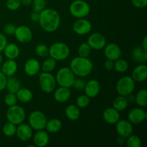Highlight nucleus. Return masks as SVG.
I'll list each match as a JSON object with an SVG mask.
<instances>
[{
	"mask_svg": "<svg viewBox=\"0 0 147 147\" xmlns=\"http://www.w3.org/2000/svg\"><path fill=\"white\" fill-rule=\"evenodd\" d=\"M69 11L73 17L77 19L86 18L90 14V7L84 0H75L70 4Z\"/></svg>",
	"mask_w": 147,
	"mask_h": 147,
	"instance_id": "nucleus-4",
	"label": "nucleus"
},
{
	"mask_svg": "<svg viewBox=\"0 0 147 147\" xmlns=\"http://www.w3.org/2000/svg\"><path fill=\"white\" fill-rule=\"evenodd\" d=\"M35 53L40 57H47L49 56V47L45 44H39L35 47Z\"/></svg>",
	"mask_w": 147,
	"mask_h": 147,
	"instance_id": "nucleus-38",
	"label": "nucleus"
},
{
	"mask_svg": "<svg viewBox=\"0 0 147 147\" xmlns=\"http://www.w3.org/2000/svg\"><path fill=\"white\" fill-rule=\"evenodd\" d=\"M39 84L41 90L45 93H50L55 90V77L50 73L43 72L39 75Z\"/></svg>",
	"mask_w": 147,
	"mask_h": 147,
	"instance_id": "nucleus-9",
	"label": "nucleus"
},
{
	"mask_svg": "<svg viewBox=\"0 0 147 147\" xmlns=\"http://www.w3.org/2000/svg\"><path fill=\"white\" fill-rule=\"evenodd\" d=\"M63 126L62 121L59 119H52L50 121H47L45 129L47 132L51 134H55L60 131Z\"/></svg>",
	"mask_w": 147,
	"mask_h": 147,
	"instance_id": "nucleus-30",
	"label": "nucleus"
},
{
	"mask_svg": "<svg viewBox=\"0 0 147 147\" xmlns=\"http://www.w3.org/2000/svg\"><path fill=\"white\" fill-rule=\"evenodd\" d=\"M4 55L7 59L9 60H15L19 57L20 54V47L14 43H7L4 47Z\"/></svg>",
	"mask_w": 147,
	"mask_h": 147,
	"instance_id": "nucleus-24",
	"label": "nucleus"
},
{
	"mask_svg": "<svg viewBox=\"0 0 147 147\" xmlns=\"http://www.w3.org/2000/svg\"><path fill=\"white\" fill-rule=\"evenodd\" d=\"M131 3L136 8L142 9L147 6V0H131Z\"/></svg>",
	"mask_w": 147,
	"mask_h": 147,
	"instance_id": "nucleus-44",
	"label": "nucleus"
},
{
	"mask_svg": "<svg viewBox=\"0 0 147 147\" xmlns=\"http://www.w3.org/2000/svg\"><path fill=\"white\" fill-rule=\"evenodd\" d=\"M4 101L5 104L7 106H12L14 105H16L17 103V98L16 96V93H9V92L7 95L5 96L4 99Z\"/></svg>",
	"mask_w": 147,
	"mask_h": 147,
	"instance_id": "nucleus-39",
	"label": "nucleus"
},
{
	"mask_svg": "<svg viewBox=\"0 0 147 147\" xmlns=\"http://www.w3.org/2000/svg\"><path fill=\"white\" fill-rule=\"evenodd\" d=\"M32 9L34 11L40 13L45 8L46 0H32Z\"/></svg>",
	"mask_w": 147,
	"mask_h": 147,
	"instance_id": "nucleus-40",
	"label": "nucleus"
},
{
	"mask_svg": "<svg viewBox=\"0 0 147 147\" xmlns=\"http://www.w3.org/2000/svg\"><path fill=\"white\" fill-rule=\"evenodd\" d=\"M70 67L75 76L79 78L88 76L93 70V63L88 57H74L70 63Z\"/></svg>",
	"mask_w": 147,
	"mask_h": 147,
	"instance_id": "nucleus-2",
	"label": "nucleus"
},
{
	"mask_svg": "<svg viewBox=\"0 0 147 147\" xmlns=\"http://www.w3.org/2000/svg\"><path fill=\"white\" fill-rule=\"evenodd\" d=\"M2 61H3V56L1 55V53H0V64L2 63Z\"/></svg>",
	"mask_w": 147,
	"mask_h": 147,
	"instance_id": "nucleus-53",
	"label": "nucleus"
},
{
	"mask_svg": "<svg viewBox=\"0 0 147 147\" xmlns=\"http://www.w3.org/2000/svg\"><path fill=\"white\" fill-rule=\"evenodd\" d=\"M70 53V47L67 44L61 42H57L49 47V55L56 61H61L67 59Z\"/></svg>",
	"mask_w": 147,
	"mask_h": 147,
	"instance_id": "nucleus-3",
	"label": "nucleus"
},
{
	"mask_svg": "<svg viewBox=\"0 0 147 147\" xmlns=\"http://www.w3.org/2000/svg\"><path fill=\"white\" fill-rule=\"evenodd\" d=\"M104 67L107 70H111L113 69V61L107 59L104 63Z\"/></svg>",
	"mask_w": 147,
	"mask_h": 147,
	"instance_id": "nucleus-47",
	"label": "nucleus"
},
{
	"mask_svg": "<svg viewBox=\"0 0 147 147\" xmlns=\"http://www.w3.org/2000/svg\"><path fill=\"white\" fill-rule=\"evenodd\" d=\"M103 118L109 124H116L120 119V113L114 108H108L103 111Z\"/></svg>",
	"mask_w": 147,
	"mask_h": 147,
	"instance_id": "nucleus-22",
	"label": "nucleus"
},
{
	"mask_svg": "<svg viewBox=\"0 0 147 147\" xmlns=\"http://www.w3.org/2000/svg\"><path fill=\"white\" fill-rule=\"evenodd\" d=\"M91 50L90 46L88 45L87 42H83L80 45L78 49V56L83 57H88L91 53Z\"/></svg>",
	"mask_w": 147,
	"mask_h": 147,
	"instance_id": "nucleus-36",
	"label": "nucleus"
},
{
	"mask_svg": "<svg viewBox=\"0 0 147 147\" xmlns=\"http://www.w3.org/2000/svg\"><path fill=\"white\" fill-rule=\"evenodd\" d=\"M16 135L17 138L22 142L30 141L33 136L32 129L29 124L22 123L17 125Z\"/></svg>",
	"mask_w": 147,
	"mask_h": 147,
	"instance_id": "nucleus-16",
	"label": "nucleus"
},
{
	"mask_svg": "<svg viewBox=\"0 0 147 147\" xmlns=\"http://www.w3.org/2000/svg\"><path fill=\"white\" fill-rule=\"evenodd\" d=\"M47 119L44 113L40 111H34L29 115V125L33 130H44L47 124Z\"/></svg>",
	"mask_w": 147,
	"mask_h": 147,
	"instance_id": "nucleus-8",
	"label": "nucleus"
},
{
	"mask_svg": "<svg viewBox=\"0 0 147 147\" xmlns=\"http://www.w3.org/2000/svg\"><path fill=\"white\" fill-rule=\"evenodd\" d=\"M129 103L128 102L126 96H120V95L115 98L114 100L112 102L113 108H114L116 110H117L119 112L126 110L129 106Z\"/></svg>",
	"mask_w": 147,
	"mask_h": 147,
	"instance_id": "nucleus-27",
	"label": "nucleus"
},
{
	"mask_svg": "<svg viewBox=\"0 0 147 147\" xmlns=\"http://www.w3.org/2000/svg\"><path fill=\"white\" fill-rule=\"evenodd\" d=\"M14 36L18 42L23 44L30 42L32 39V31L26 25H20L17 27L14 32Z\"/></svg>",
	"mask_w": 147,
	"mask_h": 147,
	"instance_id": "nucleus-11",
	"label": "nucleus"
},
{
	"mask_svg": "<svg viewBox=\"0 0 147 147\" xmlns=\"http://www.w3.org/2000/svg\"><path fill=\"white\" fill-rule=\"evenodd\" d=\"M75 79L76 76L70 67H61L56 73V83L62 87H73Z\"/></svg>",
	"mask_w": 147,
	"mask_h": 147,
	"instance_id": "nucleus-5",
	"label": "nucleus"
},
{
	"mask_svg": "<svg viewBox=\"0 0 147 147\" xmlns=\"http://www.w3.org/2000/svg\"><path fill=\"white\" fill-rule=\"evenodd\" d=\"M147 118V114L142 108H134L128 113V120L132 124H139L144 121Z\"/></svg>",
	"mask_w": 147,
	"mask_h": 147,
	"instance_id": "nucleus-14",
	"label": "nucleus"
},
{
	"mask_svg": "<svg viewBox=\"0 0 147 147\" xmlns=\"http://www.w3.org/2000/svg\"><path fill=\"white\" fill-rule=\"evenodd\" d=\"M17 100L21 103H27L31 101L33 98V93L29 88H20L16 93Z\"/></svg>",
	"mask_w": 147,
	"mask_h": 147,
	"instance_id": "nucleus-29",
	"label": "nucleus"
},
{
	"mask_svg": "<svg viewBox=\"0 0 147 147\" xmlns=\"http://www.w3.org/2000/svg\"><path fill=\"white\" fill-rule=\"evenodd\" d=\"M83 90L85 94L88 96L90 98H93L99 94L100 91V84L98 80H90L86 83Z\"/></svg>",
	"mask_w": 147,
	"mask_h": 147,
	"instance_id": "nucleus-18",
	"label": "nucleus"
},
{
	"mask_svg": "<svg viewBox=\"0 0 147 147\" xmlns=\"http://www.w3.org/2000/svg\"><path fill=\"white\" fill-rule=\"evenodd\" d=\"M22 88L21 81L17 78L11 76L7 78L6 88L9 93H16Z\"/></svg>",
	"mask_w": 147,
	"mask_h": 147,
	"instance_id": "nucleus-28",
	"label": "nucleus"
},
{
	"mask_svg": "<svg viewBox=\"0 0 147 147\" xmlns=\"http://www.w3.org/2000/svg\"><path fill=\"white\" fill-rule=\"evenodd\" d=\"M125 143L128 147H141L142 145V139L140 137L136 135H130L129 137L126 138Z\"/></svg>",
	"mask_w": 147,
	"mask_h": 147,
	"instance_id": "nucleus-35",
	"label": "nucleus"
},
{
	"mask_svg": "<svg viewBox=\"0 0 147 147\" xmlns=\"http://www.w3.org/2000/svg\"><path fill=\"white\" fill-rule=\"evenodd\" d=\"M7 78L5 75L0 71V92L2 91L4 88H6V84H7Z\"/></svg>",
	"mask_w": 147,
	"mask_h": 147,
	"instance_id": "nucleus-45",
	"label": "nucleus"
},
{
	"mask_svg": "<svg viewBox=\"0 0 147 147\" xmlns=\"http://www.w3.org/2000/svg\"><path fill=\"white\" fill-rule=\"evenodd\" d=\"M142 46L144 50H147V36H145L143 38V40L142 42Z\"/></svg>",
	"mask_w": 147,
	"mask_h": 147,
	"instance_id": "nucleus-51",
	"label": "nucleus"
},
{
	"mask_svg": "<svg viewBox=\"0 0 147 147\" xmlns=\"http://www.w3.org/2000/svg\"><path fill=\"white\" fill-rule=\"evenodd\" d=\"M56 65H57V61L55 59L50 57H47V58H46L44 60V62L41 65L40 67H41L42 70L43 72H45V73H51L52 71H53L55 70V68L56 67Z\"/></svg>",
	"mask_w": 147,
	"mask_h": 147,
	"instance_id": "nucleus-31",
	"label": "nucleus"
},
{
	"mask_svg": "<svg viewBox=\"0 0 147 147\" xmlns=\"http://www.w3.org/2000/svg\"><path fill=\"white\" fill-rule=\"evenodd\" d=\"M34 146L38 147H45L47 146L50 142L48 134L44 130L36 131V133L32 136Z\"/></svg>",
	"mask_w": 147,
	"mask_h": 147,
	"instance_id": "nucleus-21",
	"label": "nucleus"
},
{
	"mask_svg": "<svg viewBox=\"0 0 147 147\" xmlns=\"http://www.w3.org/2000/svg\"><path fill=\"white\" fill-rule=\"evenodd\" d=\"M21 5L20 0H7L6 1V6L10 11H16L21 7Z\"/></svg>",
	"mask_w": 147,
	"mask_h": 147,
	"instance_id": "nucleus-41",
	"label": "nucleus"
},
{
	"mask_svg": "<svg viewBox=\"0 0 147 147\" xmlns=\"http://www.w3.org/2000/svg\"><path fill=\"white\" fill-rule=\"evenodd\" d=\"M7 44V40L5 35L2 33H0V53L3 52L4 47Z\"/></svg>",
	"mask_w": 147,
	"mask_h": 147,
	"instance_id": "nucleus-46",
	"label": "nucleus"
},
{
	"mask_svg": "<svg viewBox=\"0 0 147 147\" xmlns=\"http://www.w3.org/2000/svg\"><path fill=\"white\" fill-rule=\"evenodd\" d=\"M135 82L142 83L147 79V66L145 63H139L132 70L131 76Z\"/></svg>",
	"mask_w": 147,
	"mask_h": 147,
	"instance_id": "nucleus-17",
	"label": "nucleus"
},
{
	"mask_svg": "<svg viewBox=\"0 0 147 147\" xmlns=\"http://www.w3.org/2000/svg\"><path fill=\"white\" fill-rule=\"evenodd\" d=\"M125 142H126V139L122 137V136H119V137H118L117 139V143L119 144V145H123Z\"/></svg>",
	"mask_w": 147,
	"mask_h": 147,
	"instance_id": "nucleus-52",
	"label": "nucleus"
},
{
	"mask_svg": "<svg viewBox=\"0 0 147 147\" xmlns=\"http://www.w3.org/2000/svg\"><path fill=\"white\" fill-rule=\"evenodd\" d=\"M90 98L86 94L80 95L76 99V106L79 109H85L90 104Z\"/></svg>",
	"mask_w": 147,
	"mask_h": 147,
	"instance_id": "nucleus-37",
	"label": "nucleus"
},
{
	"mask_svg": "<svg viewBox=\"0 0 147 147\" xmlns=\"http://www.w3.org/2000/svg\"><path fill=\"white\" fill-rule=\"evenodd\" d=\"M131 57L134 60L139 63H145L147 60V50L142 46H136L131 52Z\"/></svg>",
	"mask_w": 147,
	"mask_h": 147,
	"instance_id": "nucleus-25",
	"label": "nucleus"
},
{
	"mask_svg": "<svg viewBox=\"0 0 147 147\" xmlns=\"http://www.w3.org/2000/svg\"><path fill=\"white\" fill-rule=\"evenodd\" d=\"M116 131L119 136L126 139L133 134L134 127L129 120H120L116 123Z\"/></svg>",
	"mask_w": 147,
	"mask_h": 147,
	"instance_id": "nucleus-13",
	"label": "nucleus"
},
{
	"mask_svg": "<svg viewBox=\"0 0 147 147\" xmlns=\"http://www.w3.org/2000/svg\"><path fill=\"white\" fill-rule=\"evenodd\" d=\"M17 69H18V65L15 60L8 59L3 63L2 67H1V72L5 75L6 77L9 78L14 76L17 73Z\"/></svg>",
	"mask_w": 147,
	"mask_h": 147,
	"instance_id": "nucleus-23",
	"label": "nucleus"
},
{
	"mask_svg": "<svg viewBox=\"0 0 147 147\" xmlns=\"http://www.w3.org/2000/svg\"><path fill=\"white\" fill-rule=\"evenodd\" d=\"M17 131V125L11 123V122H7L4 123L2 128L3 134L7 137H11L16 134Z\"/></svg>",
	"mask_w": 147,
	"mask_h": 147,
	"instance_id": "nucleus-34",
	"label": "nucleus"
},
{
	"mask_svg": "<svg viewBox=\"0 0 147 147\" xmlns=\"http://www.w3.org/2000/svg\"><path fill=\"white\" fill-rule=\"evenodd\" d=\"M136 88V82L130 76H123L116 83V90L119 95L126 96L132 93Z\"/></svg>",
	"mask_w": 147,
	"mask_h": 147,
	"instance_id": "nucleus-6",
	"label": "nucleus"
},
{
	"mask_svg": "<svg viewBox=\"0 0 147 147\" xmlns=\"http://www.w3.org/2000/svg\"><path fill=\"white\" fill-rule=\"evenodd\" d=\"M38 22L44 31L54 32L60 27L61 17L57 10L53 8H45L40 12Z\"/></svg>",
	"mask_w": 147,
	"mask_h": 147,
	"instance_id": "nucleus-1",
	"label": "nucleus"
},
{
	"mask_svg": "<svg viewBox=\"0 0 147 147\" xmlns=\"http://www.w3.org/2000/svg\"><path fill=\"white\" fill-rule=\"evenodd\" d=\"M54 91V98L57 103H66L71 96V90H70V88L60 86V88Z\"/></svg>",
	"mask_w": 147,
	"mask_h": 147,
	"instance_id": "nucleus-20",
	"label": "nucleus"
},
{
	"mask_svg": "<svg viewBox=\"0 0 147 147\" xmlns=\"http://www.w3.org/2000/svg\"><path fill=\"white\" fill-rule=\"evenodd\" d=\"M73 30L78 35H86L91 31L92 24L86 18L78 19L73 23Z\"/></svg>",
	"mask_w": 147,
	"mask_h": 147,
	"instance_id": "nucleus-12",
	"label": "nucleus"
},
{
	"mask_svg": "<svg viewBox=\"0 0 147 147\" xmlns=\"http://www.w3.org/2000/svg\"><path fill=\"white\" fill-rule=\"evenodd\" d=\"M65 113L66 117L69 120L76 121L78 120L80 118V111L76 105L70 104L66 107L65 110Z\"/></svg>",
	"mask_w": 147,
	"mask_h": 147,
	"instance_id": "nucleus-26",
	"label": "nucleus"
},
{
	"mask_svg": "<svg viewBox=\"0 0 147 147\" xmlns=\"http://www.w3.org/2000/svg\"><path fill=\"white\" fill-rule=\"evenodd\" d=\"M6 118L9 122L19 125L23 123L26 119V113L24 109L18 105L9 106L6 112Z\"/></svg>",
	"mask_w": 147,
	"mask_h": 147,
	"instance_id": "nucleus-7",
	"label": "nucleus"
},
{
	"mask_svg": "<svg viewBox=\"0 0 147 147\" xmlns=\"http://www.w3.org/2000/svg\"><path fill=\"white\" fill-rule=\"evenodd\" d=\"M87 43L90 48L95 50H103L106 45V39L103 34L95 32L90 34L87 40Z\"/></svg>",
	"mask_w": 147,
	"mask_h": 147,
	"instance_id": "nucleus-10",
	"label": "nucleus"
},
{
	"mask_svg": "<svg viewBox=\"0 0 147 147\" xmlns=\"http://www.w3.org/2000/svg\"><path fill=\"white\" fill-rule=\"evenodd\" d=\"M126 99H127L128 102H129V103H133L135 102V96L133 94V93H130L129 95L126 96Z\"/></svg>",
	"mask_w": 147,
	"mask_h": 147,
	"instance_id": "nucleus-49",
	"label": "nucleus"
},
{
	"mask_svg": "<svg viewBox=\"0 0 147 147\" xmlns=\"http://www.w3.org/2000/svg\"><path fill=\"white\" fill-rule=\"evenodd\" d=\"M41 65L40 62L35 58H30L25 63L24 65V70L26 75L28 76H34L40 72Z\"/></svg>",
	"mask_w": 147,
	"mask_h": 147,
	"instance_id": "nucleus-19",
	"label": "nucleus"
},
{
	"mask_svg": "<svg viewBox=\"0 0 147 147\" xmlns=\"http://www.w3.org/2000/svg\"><path fill=\"white\" fill-rule=\"evenodd\" d=\"M104 55L107 59L115 61L120 58L122 52L121 47L116 43H109L104 47Z\"/></svg>",
	"mask_w": 147,
	"mask_h": 147,
	"instance_id": "nucleus-15",
	"label": "nucleus"
},
{
	"mask_svg": "<svg viewBox=\"0 0 147 147\" xmlns=\"http://www.w3.org/2000/svg\"><path fill=\"white\" fill-rule=\"evenodd\" d=\"M86 82L84 81L82 79L78 78V79H75L74 83H73V87L75 88L76 89L78 90H82L84 89L85 86H86Z\"/></svg>",
	"mask_w": 147,
	"mask_h": 147,
	"instance_id": "nucleus-43",
	"label": "nucleus"
},
{
	"mask_svg": "<svg viewBox=\"0 0 147 147\" xmlns=\"http://www.w3.org/2000/svg\"><path fill=\"white\" fill-rule=\"evenodd\" d=\"M113 69L118 73H123L129 69V63L124 59L119 58L113 61Z\"/></svg>",
	"mask_w": 147,
	"mask_h": 147,
	"instance_id": "nucleus-33",
	"label": "nucleus"
},
{
	"mask_svg": "<svg viewBox=\"0 0 147 147\" xmlns=\"http://www.w3.org/2000/svg\"><path fill=\"white\" fill-rule=\"evenodd\" d=\"M135 102L139 107H146L147 106V90L142 89L137 92L135 96Z\"/></svg>",
	"mask_w": 147,
	"mask_h": 147,
	"instance_id": "nucleus-32",
	"label": "nucleus"
},
{
	"mask_svg": "<svg viewBox=\"0 0 147 147\" xmlns=\"http://www.w3.org/2000/svg\"><path fill=\"white\" fill-rule=\"evenodd\" d=\"M20 1H21L22 5L26 6V7L31 5L32 2V0H20Z\"/></svg>",
	"mask_w": 147,
	"mask_h": 147,
	"instance_id": "nucleus-50",
	"label": "nucleus"
},
{
	"mask_svg": "<svg viewBox=\"0 0 147 147\" xmlns=\"http://www.w3.org/2000/svg\"><path fill=\"white\" fill-rule=\"evenodd\" d=\"M16 28H17V26L15 24H12V23H7L3 27V31H4V34H7V35H14Z\"/></svg>",
	"mask_w": 147,
	"mask_h": 147,
	"instance_id": "nucleus-42",
	"label": "nucleus"
},
{
	"mask_svg": "<svg viewBox=\"0 0 147 147\" xmlns=\"http://www.w3.org/2000/svg\"><path fill=\"white\" fill-rule=\"evenodd\" d=\"M39 16H40V13L33 11V12L31 13V14H30V19L33 22H38Z\"/></svg>",
	"mask_w": 147,
	"mask_h": 147,
	"instance_id": "nucleus-48",
	"label": "nucleus"
}]
</instances>
